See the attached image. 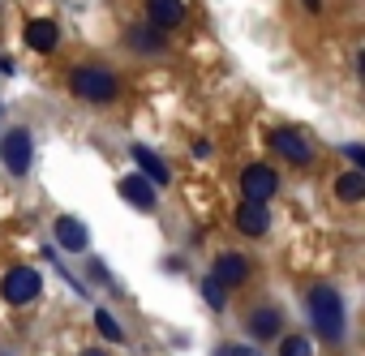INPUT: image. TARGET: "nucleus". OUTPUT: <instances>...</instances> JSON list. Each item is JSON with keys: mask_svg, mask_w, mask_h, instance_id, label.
Listing matches in <instances>:
<instances>
[{"mask_svg": "<svg viewBox=\"0 0 365 356\" xmlns=\"http://www.w3.org/2000/svg\"><path fill=\"white\" fill-rule=\"evenodd\" d=\"M305 9H314V14H318V9H322V0H305Z\"/></svg>", "mask_w": 365, "mask_h": 356, "instance_id": "nucleus-21", "label": "nucleus"}, {"mask_svg": "<svg viewBox=\"0 0 365 356\" xmlns=\"http://www.w3.org/2000/svg\"><path fill=\"white\" fill-rule=\"evenodd\" d=\"M275 172L267 167V163H250L245 172H241V194H245V202H262L267 206V198L275 194Z\"/></svg>", "mask_w": 365, "mask_h": 356, "instance_id": "nucleus-4", "label": "nucleus"}, {"mask_svg": "<svg viewBox=\"0 0 365 356\" xmlns=\"http://www.w3.org/2000/svg\"><path fill=\"white\" fill-rule=\"evenodd\" d=\"M86 356H103V352H86Z\"/></svg>", "mask_w": 365, "mask_h": 356, "instance_id": "nucleus-22", "label": "nucleus"}, {"mask_svg": "<svg viewBox=\"0 0 365 356\" xmlns=\"http://www.w3.org/2000/svg\"><path fill=\"white\" fill-rule=\"evenodd\" d=\"M335 194H339V202L356 206V202L365 198V176H361V172H344L339 181H335Z\"/></svg>", "mask_w": 365, "mask_h": 356, "instance_id": "nucleus-15", "label": "nucleus"}, {"mask_svg": "<svg viewBox=\"0 0 365 356\" xmlns=\"http://www.w3.org/2000/svg\"><path fill=\"white\" fill-rule=\"evenodd\" d=\"M202 296H207V305H211V309H224V283L207 279V283H202Z\"/></svg>", "mask_w": 365, "mask_h": 356, "instance_id": "nucleus-19", "label": "nucleus"}, {"mask_svg": "<svg viewBox=\"0 0 365 356\" xmlns=\"http://www.w3.org/2000/svg\"><path fill=\"white\" fill-rule=\"evenodd\" d=\"M215 356H262V352H254V347H224V352H215Z\"/></svg>", "mask_w": 365, "mask_h": 356, "instance_id": "nucleus-20", "label": "nucleus"}, {"mask_svg": "<svg viewBox=\"0 0 365 356\" xmlns=\"http://www.w3.org/2000/svg\"><path fill=\"white\" fill-rule=\"evenodd\" d=\"M120 198L129 206H138V211L155 206V189H150V181H142V176H125V181H120Z\"/></svg>", "mask_w": 365, "mask_h": 356, "instance_id": "nucleus-12", "label": "nucleus"}, {"mask_svg": "<svg viewBox=\"0 0 365 356\" xmlns=\"http://www.w3.org/2000/svg\"><path fill=\"white\" fill-rule=\"evenodd\" d=\"M0 159H5V167H9L14 176H22V172L31 167V133H26V129H14V133L5 137V146H0Z\"/></svg>", "mask_w": 365, "mask_h": 356, "instance_id": "nucleus-6", "label": "nucleus"}, {"mask_svg": "<svg viewBox=\"0 0 365 356\" xmlns=\"http://www.w3.org/2000/svg\"><path fill=\"white\" fill-rule=\"evenodd\" d=\"M133 159L142 163V181H168V167H163V159L155 155V150H146V146H133Z\"/></svg>", "mask_w": 365, "mask_h": 356, "instance_id": "nucleus-14", "label": "nucleus"}, {"mask_svg": "<svg viewBox=\"0 0 365 356\" xmlns=\"http://www.w3.org/2000/svg\"><path fill=\"white\" fill-rule=\"evenodd\" d=\"M271 142H275V150H279L288 163H297V167H309V163H314V150H309V142H305L297 129H275Z\"/></svg>", "mask_w": 365, "mask_h": 356, "instance_id": "nucleus-5", "label": "nucleus"}, {"mask_svg": "<svg viewBox=\"0 0 365 356\" xmlns=\"http://www.w3.org/2000/svg\"><path fill=\"white\" fill-rule=\"evenodd\" d=\"M69 90L82 103H112L120 95V82H116V73H108L99 65H82V69L69 73Z\"/></svg>", "mask_w": 365, "mask_h": 356, "instance_id": "nucleus-2", "label": "nucleus"}, {"mask_svg": "<svg viewBox=\"0 0 365 356\" xmlns=\"http://www.w3.org/2000/svg\"><path fill=\"white\" fill-rule=\"evenodd\" d=\"M309 318H314V330L327 339V343H339L344 339V300L335 288H314L309 292Z\"/></svg>", "mask_w": 365, "mask_h": 356, "instance_id": "nucleus-1", "label": "nucleus"}, {"mask_svg": "<svg viewBox=\"0 0 365 356\" xmlns=\"http://www.w3.org/2000/svg\"><path fill=\"white\" fill-rule=\"evenodd\" d=\"M237 228H241L245 236H267V228H271L267 206H262V202H245V206L237 211Z\"/></svg>", "mask_w": 365, "mask_h": 356, "instance_id": "nucleus-10", "label": "nucleus"}, {"mask_svg": "<svg viewBox=\"0 0 365 356\" xmlns=\"http://www.w3.org/2000/svg\"><path fill=\"white\" fill-rule=\"evenodd\" d=\"M163 43V35L155 31V26H133V48H146V52H155Z\"/></svg>", "mask_w": 365, "mask_h": 356, "instance_id": "nucleus-17", "label": "nucleus"}, {"mask_svg": "<svg viewBox=\"0 0 365 356\" xmlns=\"http://www.w3.org/2000/svg\"><path fill=\"white\" fill-rule=\"evenodd\" d=\"M279 356H309V339L305 335H288L279 343Z\"/></svg>", "mask_w": 365, "mask_h": 356, "instance_id": "nucleus-18", "label": "nucleus"}, {"mask_svg": "<svg viewBox=\"0 0 365 356\" xmlns=\"http://www.w3.org/2000/svg\"><path fill=\"white\" fill-rule=\"evenodd\" d=\"M95 326H99V335H103V339H112V343H120V339H125V326H120L108 309H95Z\"/></svg>", "mask_w": 365, "mask_h": 356, "instance_id": "nucleus-16", "label": "nucleus"}, {"mask_svg": "<svg viewBox=\"0 0 365 356\" xmlns=\"http://www.w3.org/2000/svg\"><path fill=\"white\" fill-rule=\"evenodd\" d=\"M245 326H250V335L271 339V335H279V330H284V313H279L275 305H258V309H250Z\"/></svg>", "mask_w": 365, "mask_h": 356, "instance_id": "nucleus-8", "label": "nucleus"}, {"mask_svg": "<svg viewBox=\"0 0 365 356\" xmlns=\"http://www.w3.org/2000/svg\"><path fill=\"white\" fill-rule=\"evenodd\" d=\"M215 283H241V279H250V258H241V253H220L215 258V275H211Z\"/></svg>", "mask_w": 365, "mask_h": 356, "instance_id": "nucleus-9", "label": "nucleus"}, {"mask_svg": "<svg viewBox=\"0 0 365 356\" xmlns=\"http://www.w3.org/2000/svg\"><path fill=\"white\" fill-rule=\"evenodd\" d=\"M26 43L35 48V52H56V43H61V26L56 22H31L26 26Z\"/></svg>", "mask_w": 365, "mask_h": 356, "instance_id": "nucleus-13", "label": "nucleus"}, {"mask_svg": "<svg viewBox=\"0 0 365 356\" xmlns=\"http://www.w3.org/2000/svg\"><path fill=\"white\" fill-rule=\"evenodd\" d=\"M52 232H56V245H65V249H73V253H82V249H86V241H91V236H86V228H82L73 215H61Z\"/></svg>", "mask_w": 365, "mask_h": 356, "instance_id": "nucleus-11", "label": "nucleus"}, {"mask_svg": "<svg viewBox=\"0 0 365 356\" xmlns=\"http://www.w3.org/2000/svg\"><path fill=\"white\" fill-rule=\"evenodd\" d=\"M0 296H5L9 305H31L39 296V271L35 266H14L5 275V283H0Z\"/></svg>", "mask_w": 365, "mask_h": 356, "instance_id": "nucleus-3", "label": "nucleus"}, {"mask_svg": "<svg viewBox=\"0 0 365 356\" xmlns=\"http://www.w3.org/2000/svg\"><path fill=\"white\" fill-rule=\"evenodd\" d=\"M146 18L163 35V31H176L180 22H185V5H180V0H146Z\"/></svg>", "mask_w": 365, "mask_h": 356, "instance_id": "nucleus-7", "label": "nucleus"}]
</instances>
